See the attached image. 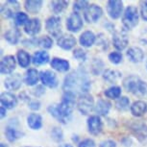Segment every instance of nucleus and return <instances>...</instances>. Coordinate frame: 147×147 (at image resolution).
I'll return each instance as SVG.
<instances>
[{"label":"nucleus","instance_id":"obj_1","mask_svg":"<svg viewBox=\"0 0 147 147\" xmlns=\"http://www.w3.org/2000/svg\"><path fill=\"white\" fill-rule=\"evenodd\" d=\"M90 88V80L88 72L85 68L79 67L73 70L65 78L63 85V90L65 92L72 93L74 95H81L88 93Z\"/></svg>","mask_w":147,"mask_h":147},{"label":"nucleus","instance_id":"obj_2","mask_svg":"<svg viewBox=\"0 0 147 147\" xmlns=\"http://www.w3.org/2000/svg\"><path fill=\"white\" fill-rule=\"evenodd\" d=\"M75 96L76 95L72 93L65 92L61 103L51 105L47 110L50 113V115L59 122L66 124L71 119L72 110L75 104Z\"/></svg>","mask_w":147,"mask_h":147},{"label":"nucleus","instance_id":"obj_3","mask_svg":"<svg viewBox=\"0 0 147 147\" xmlns=\"http://www.w3.org/2000/svg\"><path fill=\"white\" fill-rule=\"evenodd\" d=\"M123 87L128 92L135 95L144 96L147 94V84L138 76L131 75L126 77L123 80Z\"/></svg>","mask_w":147,"mask_h":147},{"label":"nucleus","instance_id":"obj_4","mask_svg":"<svg viewBox=\"0 0 147 147\" xmlns=\"http://www.w3.org/2000/svg\"><path fill=\"white\" fill-rule=\"evenodd\" d=\"M138 23V13L137 7L128 6L122 16V24L124 28L127 30H131L136 27Z\"/></svg>","mask_w":147,"mask_h":147},{"label":"nucleus","instance_id":"obj_5","mask_svg":"<svg viewBox=\"0 0 147 147\" xmlns=\"http://www.w3.org/2000/svg\"><path fill=\"white\" fill-rule=\"evenodd\" d=\"M94 100L93 97L88 93H84L79 95L77 99V109L84 115H88L93 109Z\"/></svg>","mask_w":147,"mask_h":147},{"label":"nucleus","instance_id":"obj_6","mask_svg":"<svg viewBox=\"0 0 147 147\" xmlns=\"http://www.w3.org/2000/svg\"><path fill=\"white\" fill-rule=\"evenodd\" d=\"M47 32L55 38H60L62 34V23L59 16H50L45 22Z\"/></svg>","mask_w":147,"mask_h":147},{"label":"nucleus","instance_id":"obj_7","mask_svg":"<svg viewBox=\"0 0 147 147\" xmlns=\"http://www.w3.org/2000/svg\"><path fill=\"white\" fill-rule=\"evenodd\" d=\"M103 15V10L100 6L95 4L90 5L85 11V19L88 23H94Z\"/></svg>","mask_w":147,"mask_h":147},{"label":"nucleus","instance_id":"obj_8","mask_svg":"<svg viewBox=\"0 0 147 147\" xmlns=\"http://www.w3.org/2000/svg\"><path fill=\"white\" fill-rule=\"evenodd\" d=\"M19 3L16 0H9L1 7V13L5 18H11L16 16L18 13H19Z\"/></svg>","mask_w":147,"mask_h":147},{"label":"nucleus","instance_id":"obj_9","mask_svg":"<svg viewBox=\"0 0 147 147\" xmlns=\"http://www.w3.org/2000/svg\"><path fill=\"white\" fill-rule=\"evenodd\" d=\"M82 27H83V20L81 16L76 12L70 13V16L66 19V28H67L68 31H70L72 33H77L80 31V29Z\"/></svg>","mask_w":147,"mask_h":147},{"label":"nucleus","instance_id":"obj_10","mask_svg":"<svg viewBox=\"0 0 147 147\" xmlns=\"http://www.w3.org/2000/svg\"><path fill=\"white\" fill-rule=\"evenodd\" d=\"M123 10V2L119 0H110L107 3V12L110 18L113 19H117L121 16Z\"/></svg>","mask_w":147,"mask_h":147},{"label":"nucleus","instance_id":"obj_11","mask_svg":"<svg viewBox=\"0 0 147 147\" xmlns=\"http://www.w3.org/2000/svg\"><path fill=\"white\" fill-rule=\"evenodd\" d=\"M128 42L129 40L125 31H115L113 33V43L115 49H117L119 51L123 50L128 45Z\"/></svg>","mask_w":147,"mask_h":147},{"label":"nucleus","instance_id":"obj_12","mask_svg":"<svg viewBox=\"0 0 147 147\" xmlns=\"http://www.w3.org/2000/svg\"><path fill=\"white\" fill-rule=\"evenodd\" d=\"M88 129L91 135L97 136L103 130V122L99 115H91L88 119Z\"/></svg>","mask_w":147,"mask_h":147},{"label":"nucleus","instance_id":"obj_13","mask_svg":"<svg viewBox=\"0 0 147 147\" xmlns=\"http://www.w3.org/2000/svg\"><path fill=\"white\" fill-rule=\"evenodd\" d=\"M40 79L44 86H46V87H48V88H56L58 84H59L56 74L51 70L40 71Z\"/></svg>","mask_w":147,"mask_h":147},{"label":"nucleus","instance_id":"obj_14","mask_svg":"<svg viewBox=\"0 0 147 147\" xmlns=\"http://www.w3.org/2000/svg\"><path fill=\"white\" fill-rule=\"evenodd\" d=\"M15 68H16V59L12 55L5 56L1 60L0 69H1L2 74H11L15 70Z\"/></svg>","mask_w":147,"mask_h":147},{"label":"nucleus","instance_id":"obj_15","mask_svg":"<svg viewBox=\"0 0 147 147\" xmlns=\"http://www.w3.org/2000/svg\"><path fill=\"white\" fill-rule=\"evenodd\" d=\"M22 77L19 73L12 74L5 80V87L9 90H16L21 87Z\"/></svg>","mask_w":147,"mask_h":147},{"label":"nucleus","instance_id":"obj_16","mask_svg":"<svg viewBox=\"0 0 147 147\" xmlns=\"http://www.w3.org/2000/svg\"><path fill=\"white\" fill-rule=\"evenodd\" d=\"M40 29H41V23L38 18L29 19V21L24 26V31H25L27 35L30 36H35L38 34L40 32Z\"/></svg>","mask_w":147,"mask_h":147},{"label":"nucleus","instance_id":"obj_17","mask_svg":"<svg viewBox=\"0 0 147 147\" xmlns=\"http://www.w3.org/2000/svg\"><path fill=\"white\" fill-rule=\"evenodd\" d=\"M58 45L65 50H70L76 44V38L72 35H63L58 38Z\"/></svg>","mask_w":147,"mask_h":147},{"label":"nucleus","instance_id":"obj_18","mask_svg":"<svg viewBox=\"0 0 147 147\" xmlns=\"http://www.w3.org/2000/svg\"><path fill=\"white\" fill-rule=\"evenodd\" d=\"M1 104L6 109H13L18 105V98L12 92H3L1 94Z\"/></svg>","mask_w":147,"mask_h":147},{"label":"nucleus","instance_id":"obj_19","mask_svg":"<svg viewBox=\"0 0 147 147\" xmlns=\"http://www.w3.org/2000/svg\"><path fill=\"white\" fill-rule=\"evenodd\" d=\"M127 57L129 58V60L131 61L132 63H138L142 62V60L144 58V53L140 47L134 46V47L129 48V50L127 51Z\"/></svg>","mask_w":147,"mask_h":147},{"label":"nucleus","instance_id":"obj_20","mask_svg":"<svg viewBox=\"0 0 147 147\" xmlns=\"http://www.w3.org/2000/svg\"><path fill=\"white\" fill-rule=\"evenodd\" d=\"M111 107H112V104L110 103L108 100H104V99H99L97 101V103L95 105V108H94V111L98 115H103L106 116L108 113H109Z\"/></svg>","mask_w":147,"mask_h":147},{"label":"nucleus","instance_id":"obj_21","mask_svg":"<svg viewBox=\"0 0 147 147\" xmlns=\"http://www.w3.org/2000/svg\"><path fill=\"white\" fill-rule=\"evenodd\" d=\"M51 67L59 72H65L67 71L70 65L69 63L65 59H60V58H54L51 61Z\"/></svg>","mask_w":147,"mask_h":147},{"label":"nucleus","instance_id":"obj_22","mask_svg":"<svg viewBox=\"0 0 147 147\" xmlns=\"http://www.w3.org/2000/svg\"><path fill=\"white\" fill-rule=\"evenodd\" d=\"M95 40H96V37L91 31H85L80 36L79 38L80 43L84 47H90L91 45L94 44Z\"/></svg>","mask_w":147,"mask_h":147},{"label":"nucleus","instance_id":"obj_23","mask_svg":"<svg viewBox=\"0 0 147 147\" xmlns=\"http://www.w3.org/2000/svg\"><path fill=\"white\" fill-rule=\"evenodd\" d=\"M147 111V105L143 101H136L131 106V113L134 116L140 117L142 116Z\"/></svg>","mask_w":147,"mask_h":147},{"label":"nucleus","instance_id":"obj_24","mask_svg":"<svg viewBox=\"0 0 147 147\" xmlns=\"http://www.w3.org/2000/svg\"><path fill=\"white\" fill-rule=\"evenodd\" d=\"M32 62L35 65H45V63L49 62V54L45 51L35 52L32 58Z\"/></svg>","mask_w":147,"mask_h":147},{"label":"nucleus","instance_id":"obj_25","mask_svg":"<svg viewBox=\"0 0 147 147\" xmlns=\"http://www.w3.org/2000/svg\"><path fill=\"white\" fill-rule=\"evenodd\" d=\"M27 123L31 129L38 130L42 126V119H41V116L38 113H31L27 117Z\"/></svg>","mask_w":147,"mask_h":147},{"label":"nucleus","instance_id":"obj_26","mask_svg":"<svg viewBox=\"0 0 147 147\" xmlns=\"http://www.w3.org/2000/svg\"><path fill=\"white\" fill-rule=\"evenodd\" d=\"M38 78H40V73L38 72L37 69L35 68H30L26 71L25 73V81L27 86H35L38 81Z\"/></svg>","mask_w":147,"mask_h":147},{"label":"nucleus","instance_id":"obj_27","mask_svg":"<svg viewBox=\"0 0 147 147\" xmlns=\"http://www.w3.org/2000/svg\"><path fill=\"white\" fill-rule=\"evenodd\" d=\"M43 2L41 0H27L24 3L26 11L30 13H37L42 7Z\"/></svg>","mask_w":147,"mask_h":147},{"label":"nucleus","instance_id":"obj_28","mask_svg":"<svg viewBox=\"0 0 147 147\" xmlns=\"http://www.w3.org/2000/svg\"><path fill=\"white\" fill-rule=\"evenodd\" d=\"M20 31L16 28H12L9 29L6 33L4 34V38L8 42L11 44H16L18 42L19 38H20Z\"/></svg>","mask_w":147,"mask_h":147},{"label":"nucleus","instance_id":"obj_29","mask_svg":"<svg viewBox=\"0 0 147 147\" xmlns=\"http://www.w3.org/2000/svg\"><path fill=\"white\" fill-rule=\"evenodd\" d=\"M24 134L21 132L18 131L16 128H13V127H11V126H8L6 127V129H5V136H6L7 140L10 141V142H13V141H16V140H18V138H22V136Z\"/></svg>","mask_w":147,"mask_h":147},{"label":"nucleus","instance_id":"obj_30","mask_svg":"<svg viewBox=\"0 0 147 147\" xmlns=\"http://www.w3.org/2000/svg\"><path fill=\"white\" fill-rule=\"evenodd\" d=\"M121 77V73L117 70H113V69H106L103 72V78L105 81L111 83H115L117 80Z\"/></svg>","mask_w":147,"mask_h":147},{"label":"nucleus","instance_id":"obj_31","mask_svg":"<svg viewBox=\"0 0 147 147\" xmlns=\"http://www.w3.org/2000/svg\"><path fill=\"white\" fill-rule=\"evenodd\" d=\"M16 57H18V62L21 67H28L30 63H31V57H30L28 52L24 50H19Z\"/></svg>","mask_w":147,"mask_h":147},{"label":"nucleus","instance_id":"obj_32","mask_svg":"<svg viewBox=\"0 0 147 147\" xmlns=\"http://www.w3.org/2000/svg\"><path fill=\"white\" fill-rule=\"evenodd\" d=\"M131 127L133 130H135V131L138 133V134L147 136V122H144L143 120L133 122Z\"/></svg>","mask_w":147,"mask_h":147},{"label":"nucleus","instance_id":"obj_33","mask_svg":"<svg viewBox=\"0 0 147 147\" xmlns=\"http://www.w3.org/2000/svg\"><path fill=\"white\" fill-rule=\"evenodd\" d=\"M51 9L55 13H60L63 11H65L68 6V2L61 0V1H52L51 3Z\"/></svg>","mask_w":147,"mask_h":147},{"label":"nucleus","instance_id":"obj_34","mask_svg":"<svg viewBox=\"0 0 147 147\" xmlns=\"http://www.w3.org/2000/svg\"><path fill=\"white\" fill-rule=\"evenodd\" d=\"M104 94L106 95V97L111 99H116L119 98L121 95V88L117 87V86H113V87L108 88L104 91Z\"/></svg>","mask_w":147,"mask_h":147},{"label":"nucleus","instance_id":"obj_35","mask_svg":"<svg viewBox=\"0 0 147 147\" xmlns=\"http://www.w3.org/2000/svg\"><path fill=\"white\" fill-rule=\"evenodd\" d=\"M129 106H130V100L128 97H126V96L120 97V98L115 102V108L118 111H121V112L127 111L129 109Z\"/></svg>","mask_w":147,"mask_h":147},{"label":"nucleus","instance_id":"obj_36","mask_svg":"<svg viewBox=\"0 0 147 147\" xmlns=\"http://www.w3.org/2000/svg\"><path fill=\"white\" fill-rule=\"evenodd\" d=\"M38 46L42 47V48L49 49L53 45V40L48 36H43V37L38 38Z\"/></svg>","mask_w":147,"mask_h":147},{"label":"nucleus","instance_id":"obj_37","mask_svg":"<svg viewBox=\"0 0 147 147\" xmlns=\"http://www.w3.org/2000/svg\"><path fill=\"white\" fill-rule=\"evenodd\" d=\"M103 67H104V63L100 59H94L91 62V71L95 75L100 74L101 71L103 70Z\"/></svg>","mask_w":147,"mask_h":147},{"label":"nucleus","instance_id":"obj_38","mask_svg":"<svg viewBox=\"0 0 147 147\" xmlns=\"http://www.w3.org/2000/svg\"><path fill=\"white\" fill-rule=\"evenodd\" d=\"M28 21H29V16L25 13L19 12V13H16V16H15V23L18 26L24 25V24H26Z\"/></svg>","mask_w":147,"mask_h":147},{"label":"nucleus","instance_id":"obj_39","mask_svg":"<svg viewBox=\"0 0 147 147\" xmlns=\"http://www.w3.org/2000/svg\"><path fill=\"white\" fill-rule=\"evenodd\" d=\"M73 57L76 60H78L79 62H85L87 59V52L83 50L82 48H76L73 51Z\"/></svg>","mask_w":147,"mask_h":147},{"label":"nucleus","instance_id":"obj_40","mask_svg":"<svg viewBox=\"0 0 147 147\" xmlns=\"http://www.w3.org/2000/svg\"><path fill=\"white\" fill-rule=\"evenodd\" d=\"M109 60L111 63L117 65V63L122 62V54L120 52H112L109 54Z\"/></svg>","mask_w":147,"mask_h":147},{"label":"nucleus","instance_id":"obj_41","mask_svg":"<svg viewBox=\"0 0 147 147\" xmlns=\"http://www.w3.org/2000/svg\"><path fill=\"white\" fill-rule=\"evenodd\" d=\"M51 137L55 141H62L63 140V132L62 130L55 127L51 132Z\"/></svg>","mask_w":147,"mask_h":147},{"label":"nucleus","instance_id":"obj_42","mask_svg":"<svg viewBox=\"0 0 147 147\" xmlns=\"http://www.w3.org/2000/svg\"><path fill=\"white\" fill-rule=\"evenodd\" d=\"M88 6H90V5H88V1H76L75 3H74L73 9H74V11H76V13H77V12L82 11V10L86 11Z\"/></svg>","mask_w":147,"mask_h":147},{"label":"nucleus","instance_id":"obj_43","mask_svg":"<svg viewBox=\"0 0 147 147\" xmlns=\"http://www.w3.org/2000/svg\"><path fill=\"white\" fill-rule=\"evenodd\" d=\"M109 41H108L107 38L104 37L103 34H100L98 36V38H97V45L99 46H102L103 47V49H108V47H109Z\"/></svg>","mask_w":147,"mask_h":147},{"label":"nucleus","instance_id":"obj_44","mask_svg":"<svg viewBox=\"0 0 147 147\" xmlns=\"http://www.w3.org/2000/svg\"><path fill=\"white\" fill-rule=\"evenodd\" d=\"M78 147H95V142L91 138H86L79 143Z\"/></svg>","mask_w":147,"mask_h":147},{"label":"nucleus","instance_id":"obj_45","mask_svg":"<svg viewBox=\"0 0 147 147\" xmlns=\"http://www.w3.org/2000/svg\"><path fill=\"white\" fill-rule=\"evenodd\" d=\"M31 92L34 94L35 96L40 97V96L42 95L44 92H45V90H44V88H42V86H37V88H33Z\"/></svg>","mask_w":147,"mask_h":147},{"label":"nucleus","instance_id":"obj_46","mask_svg":"<svg viewBox=\"0 0 147 147\" xmlns=\"http://www.w3.org/2000/svg\"><path fill=\"white\" fill-rule=\"evenodd\" d=\"M29 108L33 111H38L40 108V102L38 100H31L29 102Z\"/></svg>","mask_w":147,"mask_h":147},{"label":"nucleus","instance_id":"obj_47","mask_svg":"<svg viewBox=\"0 0 147 147\" xmlns=\"http://www.w3.org/2000/svg\"><path fill=\"white\" fill-rule=\"evenodd\" d=\"M140 13H141L142 18L144 20L147 21V1H144V2H142V4H141Z\"/></svg>","mask_w":147,"mask_h":147},{"label":"nucleus","instance_id":"obj_48","mask_svg":"<svg viewBox=\"0 0 147 147\" xmlns=\"http://www.w3.org/2000/svg\"><path fill=\"white\" fill-rule=\"evenodd\" d=\"M100 147H116V143L113 140H104L101 142Z\"/></svg>","mask_w":147,"mask_h":147},{"label":"nucleus","instance_id":"obj_49","mask_svg":"<svg viewBox=\"0 0 147 147\" xmlns=\"http://www.w3.org/2000/svg\"><path fill=\"white\" fill-rule=\"evenodd\" d=\"M5 115H6V108L1 106V118H3Z\"/></svg>","mask_w":147,"mask_h":147},{"label":"nucleus","instance_id":"obj_50","mask_svg":"<svg viewBox=\"0 0 147 147\" xmlns=\"http://www.w3.org/2000/svg\"><path fill=\"white\" fill-rule=\"evenodd\" d=\"M0 147H9V146H8L7 144H5V143L2 142L1 144H0Z\"/></svg>","mask_w":147,"mask_h":147},{"label":"nucleus","instance_id":"obj_51","mask_svg":"<svg viewBox=\"0 0 147 147\" xmlns=\"http://www.w3.org/2000/svg\"><path fill=\"white\" fill-rule=\"evenodd\" d=\"M63 147H72V145H70V144H65Z\"/></svg>","mask_w":147,"mask_h":147},{"label":"nucleus","instance_id":"obj_52","mask_svg":"<svg viewBox=\"0 0 147 147\" xmlns=\"http://www.w3.org/2000/svg\"><path fill=\"white\" fill-rule=\"evenodd\" d=\"M146 68H147V62H146Z\"/></svg>","mask_w":147,"mask_h":147},{"label":"nucleus","instance_id":"obj_53","mask_svg":"<svg viewBox=\"0 0 147 147\" xmlns=\"http://www.w3.org/2000/svg\"><path fill=\"white\" fill-rule=\"evenodd\" d=\"M26 147H28V146H26Z\"/></svg>","mask_w":147,"mask_h":147}]
</instances>
